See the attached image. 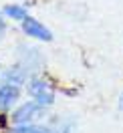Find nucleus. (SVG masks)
Instances as JSON below:
<instances>
[{"label": "nucleus", "mask_w": 123, "mask_h": 133, "mask_svg": "<svg viewBox=\"0 0 123 133\" xmlns=\"http://www.w3.org/2000/svg\"><path fill=\"white\" fill-rule=\"evenodd\" d=\"M26 91L33 97V101H36L42 107H49V105L55 103V93L49 87V83L42 81V79H30L28 85H26Z\"/></svg>", "instance_id": "1"}, {"label": "nucleus", "mask_w": 123, "mask_h": 133, "mask_svg": "<svg viewBox=\"0 0 123 133\" xmlns=\"http://www.w3.org/2000/svg\"><path fill=\"white\" fill-rule=\"evenodd\" d=\"M42 105H38L36 101H26V103H22L20 107L12 113V121L16 125H33L30 121H33L34 117H38V113L42 111Z\"/></svg>", "instance_id": "2"}, {"label": "nucleus", "mask_w": 123, "mask_h": 133, "mask_svg": "<svg viewBox=\"0 0 123 133\" xmlns=\"http://www.w3.org/2000/svg\"><path fill=\"white\" fill-rule=\"evenodd\" d=\"M22 30H24L26 36H30V38H36V41H44L49 42L53 41V32H50L47 26L42 24V22H38L36 18L28 16L22 20Z\"/></svg>", "instance_id": "3"}, {"label": "nucleus", "mask_w": 123, "mask_h": 133, "mask_svg": "<svg viewBox=\"0 0 123 133\" xmlns=\"http://www.w3.org/2000/svg\"><path fill=\"white\" fill-rule=\"evenodd\" d=\"M20 97V89L14 83H4L0 85V111L10 109Z\"/></svg>", "instance_id": "4"}, {"label": "nucleus", "mask_w": 123, "mask_h": 133, "mask_svg": "<svg viewBox=\"0 0 123 133\" xmlns=\"http://www.w3.org/2000/svg\"><path fill=\"white\" fill-rule=\"evenodd\" d=\"M4 16L6 18H12V20H24V18H28V14H26V8L24 6H20V4H6L4 6Z\"/></svg>", "instance_id": "5"}, {"label": "nucleus", "mask_w": 123, "mask_h": 133, "mask_svg": "<svg viewBox=\"0 0 123 133\" xmlns=\"http://www.w3.org/2000/svg\"><path fill=\"white\" fill-rule=\"evenodd\" d=\"M2 32H4V20H2V16H0V36H2Z\"/></svg>", "instance_id": "6"}, {"label": "nucleus", "mask_w": 123, "mask_h": 133, "mask_svg": "<svg viewBox=\"0 0 123 133\" xmlns=\"http://www.w3.org/2000/svg\"><path fill=\"white\" fill-rule=\"evenodd\" d=\"M121 107H123V97H121Z\"/></svg>", "instance_id": "7"}]
</instances>
